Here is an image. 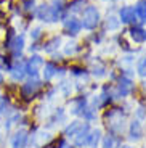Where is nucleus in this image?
Segmentation results:
<instances>
[{
    "instance_id": "a878e982",
    "label": "nucleus",
    "mask_w": 146,
    "mask_h": 148,
    "mask_svg": "<svg viewBox=\"0 0 146 148\" xmlns=\"http://www.w3.org/2000/svg\"><path fill=\"white\" fill-rule=\"evenodd\" d=\"M39 36H40V29H34V34H32V37H34V39H37Z\"/></svg>"
},
{
    "instance_id": "dca6fc26",
    "label": "nucleus",
    "mask_w": 146,
    "mask_h": 148,
    "mask_svg": "<svg viewBox=\"0 0 146 148\" xmlns=\"http://www.w3.org/2000/svg\"><path fill=\"white\" fill-rule=\"evenodd\" d=\"M26 74V66L24 64H19V66L13 68V71H11V76H13V79H23V76Z\"/></svg>"
},
{
    "instance_id": "20e7f679",
    "label": "nucleus",
    "mask_w": 146,
    "mask_h": 148,
    "mask_svg": "<svg viewBox=\"0 0 146 148\" xmlns=\"http://www.w3.org/2000/svg\"><path fill=\"white\" fill-rule=\"evenodd\" d=\"M26 142H27V132L24 129L18 130V132L13 135V140H11V147L13 148H24Z\"/></svg>"
},
{
    "instance_id": "2eb2a0df",
    "label": "nucleus",
    "mask_w": 146,
    "mask_h": 148,
    "mask_svg": "<svg viewBox=\"0 0 146 148\" xmlns=\"http://www.w3.org/2000/svg\"><path fill=\"white\" fill-rule=\"evenodd\" d=\"M55 74H56L55 64H53V63H47V64H45V68H44V77L47 79V81H48V79H51Z\"/></svg>"
},
{
    "instance_id": "6ab92c4d",
    "label": "nucleus",
    "mask_w": 146,
    "mask_h": 148,
    "mask_svg": "<svg viewBox=\"0 0 146 148\" xmlns=\"http://www.w3.org/2000/svg\"><path fill=\"white\" fill-rule=\"evenodd\" d=\"M106 26L109 27V29H117V27H119V19H117L116 16H109L108 21H106Z\"/></svg>"
},
{
    "instance_id": "0eeeda50",
    "label": "nucleus",
    "mask_w": 146,
    "mask_h": 148,
    "mask_svg": "<svg viewBox=\"0 0 146 148\" xmlns=\"http://www.w3.org/2000/svg\"><path fill=\"white\" fill-rule=\"evenodd\" d=\"M81 27H82V24L76 18H69L64 21V31L68 34H77L81 31Z\"/></svg>"
},
{
    "instance_id": "f03ea898",
    "label": "nucleus",
    "mask_w": 146,
    "mask_h": 148,
    "mask_svg": "<svg viewBox=\"0 0 146 148\" xmlns=\"http://www.w3.org/2000/svg\"><path fill=\"white\" fill-rule=\"evenodd\" d=\"M37 18L42 19V21H56L55 15H53V11H51L50 5H40V7L37 8Z\"/></svg>"
},
{
    "instance_id": "f257e3e1",
    "label": "nucleus",
    "mask_w": 146,
    "mask_h": 148,
    "mask_svg": "<svg viewBox=\"0 0 146 148\" xmlns=\"http://www.w3.org/2000/svg\"><path fill=\"white\" fill-rule=\"evenodd\" d=\"M100 23V11L96 10V7H87L82 11V26L85 29H95Z\"/></svg>"
},
{
    "instance_id": "39448f33",
    "label": "nucleus",
    "mask_w": 146,
    "mask_h": 148,
    "mask_svg": "<svg viewBox=\"0 0 146 148\" xmlns=\"http://www.w3.org/2000/svg\"><path fill=\"white\" fill-rule=\"evenodd\" d=\"M119 21H122V23H133L135 21V18H136V15H135V10L132 7H124L121 10V13H119Z\"/></svg>"
},
{
    "instance_id": "f3484780",
    "label": "nucleus",
    "mask_w": 146,
    "mask_h": 148,
    "mask_svg": "<svg viewBox=\"0 0 146 148\" xmlns=\"http://www.w3.org/2000/svg\"><path fill=\"white\" fill-rule=\"evenodd\" d=\"M98 140H100V130H93V132H90V134H88L87 145H90V147H96Z\"/></svg>"
},
{
    "instance_id": "1a4fd4ad",
    "label": "nucleus",
    "mask_w": 146,
    "mask_h": 148,
    "mask_svg": "<svg viewBox=\"0 0 146 148\" xmlns=\"http://www.w3.org/2000/svg\"><path fill=\"white\" fill-rule=\"evenodd\" d=\"M23 45H24V37H23V36H16L15 40H13V44L10 45L11 52H13V55H15V56H18L19 53H21Z\"/></svg>"
},
{
    "instance_id": "9b49d317",
    "label": "nucleus",
    "mask_w": 146,
    "mask_h": 148,
    "mask_svg": "<svg viewBox=\"0 0 146 148\" xmlns=\"http://www.w3.org/2000/svg\"><path fill=\"white\" fill-rule=\"evenodd\" d=\"M143 135V127L140 121H133L130 126V137L132 138H140Z\"/></svg>"
},
{
    "instance_id": "393cba45",
    "label": "nucleus",
    "mask_w": 146,
    "mask_h": 148,
    "mask_svg": "<svg viewBox=\"0 0 146 148\" xmlns=\"http://www.w3.org/2000/svg\"><path fill=\"white\" fill-rule=\"evenodd\" d=\"M10 0H0V8H8Z\"/></svg>"
},
{
    "instance_id": "ddd939ff",
    "label": "nucleus",
    "mask_w": 146,
    "mask_h": 148,
    "mask_svg": "<svg viewBox=\"0 0 146 148\" xmlns=\"http://www.w3.org/2000/svg\"><path fill=\"white\" fill-rule=\"evenodd\" d=\"M50 8H51V11H53V15H55L56 21H58V18L61 16V13H63V2L61 0H51Z\"/></svg>"
},
{
    "instance_id": "7ed1b4c3",
    "label": "nucleus",
    "mask_w": 146,
    "mask_h": 148,
    "mask_svg": "<svg viewBox=\"0 0 146 148\" xmlns=\"http://www.w3.org/2000/svg\"><path fill=\"white\" fill-rule=\"evenodd\" d=\"M44 64V60H42V56H39V55H34L32 58L26 63V73H29V74H35L37 73V69Z\"/></svg>"
},
{
    "instance_id": "423d86ee",
    "label": "nucleus",
    "mask_w": 146,
    "mask_h": 148,
    "mask_svg": "<svg viewBox=\"0 0 146 148\" xmlns=\"http://www.w3.org/2000/svg\"><path fill=\"white\" fill-rule=\"evenodd\" d=\"M40 85L42 84L39 81H29V82H26V84L23 85V95H24V97H32L37 90L40 89Z\"/></svg>"
},
{
    "instance_id": "aec40b11",
    "label": "nucleus",
    "mask_w": 146,
    "mask_h": 148,
    "mask_svg": "<svg viewBox=\"0 0 146 148\" xmlns=\"http://www.w3.org/2000/svg\"><path fill=\"white\" fill-rule=\"evenodd\" d=\"M85 5V0H76V2H72V5H71V10L76 13V11H84V7Z\"/></svg>"
},
{
    "instance_id": "f8f14e48",
    "label": "nucleus",
    "mask_w": 146,
    "mask_h": 148,
    "mask_svg": "<svg viewBox=\"0 0 146 148\" xmlns=\"http://www.w3.org/2000/svg\"><path fill=\"white\" fill-rule=\"evenodd\" d=\"M133 10H135V15L138 16L141 21H146V0H140Z\"/></svg>"
},
{
    "instance_id": "9d476101",
    "label": "nucleus",
    "mask_w": 146,
    "mask_h": 148,
    "mask_svg": "<svg viewBox=\"0 0 146 148\" xmlns=\"http://www.w3.org/2000/svg\"><path fill=\"white\" fill-rule=\"evenodd\" d=\"M130 36L135 42H145L146 40V31L143 27H132Z\"/></svg>"
},
{
    "instance_id": "a211bd4d",
    "label": "nucleus",
    "mask_w": 146,
    "mask_h": 148,
    "mask_svg": "<svg viewBox=\"0 0 146 148\" xmlns=\"http://www.w3.org/2000/svg\"><path fill=\"white\" fill-rule=\"evenodd\" d=\"M81 127H82L81 122H72V124H71L68 129H66V135H68V137H71V135H76V134L81 130Z\"/></svg>"
},
{
    "instance_id": "4468645a",
    "label": "nucleus",
    "mask_w": 146,
    "mask_h": 148,
    "mask_svg": "<svg viewBox=\"0 0 146 148\" xmlns=\"http://www.w3.org/2000/svg\"><path fill=\"white\" fill-rule=\"evenodd\" d=\"M130 90H132V81L122 77L121 82H119V93H121V95H127Z\"/></svg>"
},
{
    "instance_id": "5701e85b",
    "label": "nucleus",
    "mask_w": 146,
    "mask_h": 148,
    "mask_svg": "<svg viewBox=\"0 0 146 148\" xmlns=\"http://www.w3.org/2000/svg\"><path fill=\"white\" fill-rule=\"evenodd\" d=\"M138 73L141 74V76H146V58H143L141 61H140V64H138Z\"/></svg>"
},
{
    "instance_id": "cd10ccee",
    "label": "nucleus",
    "mask_w": 146,
    "mask_h": 148,
    "mask_svg": "<svg viewBox=\"0 0 146 148\" xmlns=\"http://www.w3.org/2000/svg\"><path fill=\"white\" fill-rule=\"evenodd\" d=\"M124 148H130V147H124Z\"/></svg>"
},
{
    "instance_id": "b1692460",
    "label": "nucleus",
    "mask_w": 146,
    "mask_h": 148,
    "mask_svg": "<svg viewBox=\"0 0 146 148\" xmlns=\"http://www.w3.org/2000/svg\"><path fill=\"white\" fill-rule=\"evenodd\" d=\"M34 5V0H24V8L26 10H31Z\"/></svg>"
},
{
    "instance_id": "bb28decb",
    "label": "nucleus",
    "mask_w": 146,
    "mask_h": 148,
    "mask_svg": "<svg viewBox=\"0 0 146 148\" xmlns=\"http://www.w3.org/2000/svg\"><path fill=\"white\" fill-rule=\"evenodd\" d=\"M2 81H3V77H2V74H0V84H2Z\"/></svg>"
},
{
    "instance_id": "412c9836",
    "label": "nucleus",
    "mask_w": 146,
    "mask_h": 148,
    "mask_svg": "<svg viewBox=\"0 0 146 148\" xmlns=\"http://www.w3.org/2000/svg\"><path fill=\"white\" fill-rule=\"evenodd\" d=\"M58 45H59V37H55L53 40L48 42V45L45 47V50H47V52H53L55 48H58Z\"/></svg>"
},
{
    "instance_id": "6e6552de",
    "label": "nucleus",
    "mask_w": 146,
    "mask_h": 148,
    "mask_svg": "<svg viewBox=\"0 0 146 148\" xmlns=\"http://www.w3.org/2000/svg\"><path fill=\"white\" fill-rule=\"evenodd\" d=\"M76 137V145L77 147H82L84 143H87V138H88V126H82L81 130L74 135Z\"/></svg>"
},
{
    "instance_id": "4be33fe9",
    "label": "nucleus",
    "mask_w": 146,
    "mask_h": 148,
    "mask_svg": "<svg viewBox=\"0 0 146 148\" xmlns=\"http://www.w3.org/2000/svg\"><path fill=\"white\" fill-rule=\"evenodd\" d=\"M114 145H116V140L113 137H106L103 142V148H114Z\"/></svg>"
}]
</instances>
